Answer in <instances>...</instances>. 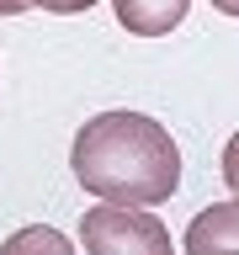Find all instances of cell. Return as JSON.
I'll list each match as a JSON object with an SVG mask.
<instances>
[{
    "label": "cell",
    "instance_id": "2",
    "mask_svg": "<svg viewBox=\"0 0 239 255\" xmlns=\"http://www.w3.org/2000/svg\"><path fill=\"white\" fill-rule=\"evenodd\" d=\"M80 245L91 255H170V234L138 202H101L80 218Z\"/></svg>",
    "mask_w": 239,
    "mask_h": 255
},
{
    "label": "cell",
    "instance_id": "8",
    "mask_svg": "<svg viewBox=\"0 0 239 255\" xmlns=\"http://www.w3.org/2000/svg\"><path fill=\"white\" fill-rule=\"evenodd\" d=\"M213 5H218V11H234V5H239V0H213Z\"/></svg>",
    "mask_w": 239,
    "mask_h": 255
},
{
    "label": "cell",
    "instance_id": "1",
    "mask_svg": "<svg viewBox=\"0 0 239 255\" xmlns=\"http://www.w3.org/2000/svg\"><path fill=\"white\" fill-rule=\"evenodd\" d=\"M69 170L96 197L154 207L181 186V149L143 112H101L75 133Z\"/></svg>",
    "mask_w": 239,
    "mask_h": 255
},
{
    "label": "cell",
    "instance_id": "3",
    "mask_svg": "<svg viewBox=\"0 0 239 255\" xmlns=\"http://www.w3.org/2000/svg\"><path fill=\"white\" fill-rule=\"evenodd\" d=\"M112 11L133 37H165L170 27L186 21L191 0H112Z\"/></svg>",
    "mask_w": 239,
    "mask_h": 255
},
{
    "label": "cell",
    "instance_id": "5",
    "mask_svg": "<svg viewBox=\"0 0 239 255\" xmlns=\"http://www.w3.org/2000/svg\"><path fill=\"white\" fill-rule=\"evenodd\" d=\"M27 245H48V250H69V239L53 234V229H27V234H11L5 250H27Z\"/></svg>",
    "mask_w": 239,
    "mask_h": 255
},
{
    "label": "cell",
    "instance_id": "7",
    "mask_svg": "<svg viewBox=\"0 0 239 255\" xmlns=\"http://www.w3.org/2000/svg\"><path fill=\"white\" fill-rule=\"evenodd\" d=\"M21 11H32L27 0H0V16H21Z\"/></svg>",
    "mask_w": 239,
    "mask_h": 255
},
{
    "label": "cell",
    "instance_id": "6",
    "mask_svg": "<svg viewBox=\"0 0 239 255\" xmlns=\"http://www.w3.org/2000/svg\"><path fill=\"white\" fill-rule=\"evenodd\" d=\"M27 5H43V11H53V16H80V11H91L96 0H27Z\"/></svg>",
    "mask_w": 239,
    "mask_h": 255
},
{
    "label": "cell",
    "instance_id": "4",
    "mask_svg": "<svg viewBox=\"0 0 239 255\" xmlns=\"http://www.w3.org/2000/svg\"><path fill=\"white\" fill-rule=\"evenodd\" d=\"M186 245L197 255H202L207 245H234V207L223 202V207H213V218H197V223H191V234H186Z\"/></svg>",
    "mask_w": 239,
    "mask_h": 255
}]
</instances>
